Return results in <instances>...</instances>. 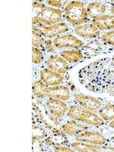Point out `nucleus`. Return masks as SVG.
I'll list each match as a JSON object with an SVG mask.
<instances>
[{"mask_svg": "<svg viewBox=\"0 0 114 152\" xmlns=\"http://www.w3.org/2000/svg\"><path fill=\"white\" fill-rule=\"evenodd\" d=\"M77 78L89 91L107 94L114 97V54L82 67Z\"/></svg>", "mask_w": 114, "mask_h": 152, "instance_id": "f257e3e1", "label": "nucleus"}, {"mask_svg": "<svg viewBox=\"0 0 114 152\" xmlns=\"http://www.w3.org/2000/svg\"><path fill=\"white\" fill-rule=\"evenodd\" d=\"M67 115L70 119L76 121L82 122L92 126H102L104 124V119L93 111L88 110L78 104H72L69 107Z\"/></svg>", "mask_w": 114, "mask_h": 152, "instance_id": "f03ea898", "label": "nucleus"}, {"mask_svg": "<svg viewBox=\"0 0 114 152\" xmlns=\"http://www.w3.org/2000/svg\"><path fill=\"white\" fill-rule=\"evenodd\" d=\"M64 18L72 25L80 26L88 20L86 6L81 1H70L64 9Z\"/></svg>", "mask_w": 114, "mask_h": 152, "instance_id": "7ed1b4c3", "label": "nucleus"}, {"mask_svg": "<svg viewBox=\"0 0 114 152\" xmlns=\"http://www.w3.org/2000/svg\"><path fill=\"white\" fill-rule=\"evenodd\" d=\"M64 17L63 12L61 9H56L50 6H45L41 10H39L37 15L33 17L34 24H41L47 26H51L53 24L60 23Z\"/></svg>", "mask_w": 114, "mask_h": 152, "instance_id": "20e7f679", "label": "nucleus"}, {"mask_svg": "<svg viewBox=\"0 0 114 152\" xmlns=\"http://www.w3.org/2000/svg\"><path fill=\"white\" fill-rule=\"evenodd\" d=\"M110 47V46L107 45V43L100 39L94 38L85 42V44L80 49V50L83 53L85 59H90L103 53L109 52V50H113Z\"/></svg>", "mask_w": 114, "mask_h": 152, "instance_id": "39448f33", "label": "nucleus"}, {"mask_svg": "<svg viewBox=\"0 0 114 152\" xmlns=\"http://www.w3.org/2000/svg\"><path fill=\"white\" fill-rule=\"evenodd\" d=\"M33 31L39 33L44 37L53 38L58 37L62 34L67 33L68 31H70V28L65 22L58 23L51 26H47L40 23L37 24H34Z\"/></svg>", "mask_w": 114, "mask_h": 152, "instance_id": "423d86ee", "label": "nucleus"}, {"mask_svg": "<svg viewBox=\"0 0 114 152\" xmlns=\"http://www.w3.org/2000/svg\"><path fill=\"white\" fill-rule=\"evenodd\" d=\"M53 44L56 49L69 48L80 50L84 46L85 42L72 34H69L56 37L55 40H53Z\"/></svg>", "mask_w": 114, "mask_h": 152, "instance_id": "0eeeda50", "label": "nucleus"}, {"mask_svg": "<svg viewBox=\"0 0 114 152\" xmlns=\"http://www.w3.org/2000/svg\"><path fill=\"white\" fill-rule=\"evenodd\" d=\"M73 99L76 104L82 106L88 110L93 111L95 113L97 112L104 104L102 100H100V99L81 93L75 94L73 95Z\"/></svg>", "mask_w": 114, "mask_h": 152, "instance_id": "6e6552de", "label": "nucleus"}, {"mask_svg": "<svg viewBox=\"0 0 114 152\" xmlns=\"http://www.w3.org/2000/svg\"><path fill=\"white\" fill-rule=\"evenodd\" d=\"M47 109L57 119H62L67 114L69 106L64 100L47 97L45 101Z\"/></svg>", "mask_w": 114, "mask_h": 152, "instance_id": "1a4fd4ad", "label": "nucleus"}, {"mask_svg": "<svg viewBox=\"0 0 114 152\" xmlns=\"http://www.w3.org/2000/svg\"><path fill=\"white\" fill-rule=\"evenodd\" d=\"M45 65L48 69L59 74H66L69 71V62L58 54H52L47 59Z\"/></svg>", "mask_w": 114, "mask_h": 152, "instance_id": "9d476101", "label": "nucleus"}, {"mask_svg": "<svg viewBox=\"0 0 114 152\" xmlns=\"http://www.w3.org/2000/svg\"><path fill=\"white\" fill-rule=\"evenodd\" d=\"M39 75H40V79L48 87L60 85L64 83L65 81L64 76L62 74L56 72L47 67L40 69Z\"/></svg>", "mask_w": 114, "mask_h": 152, "instance_id": "9b49d317", "label": "nucleus"}, {"mask_svg": "<svg viewBox=\"0 0 114 152\" xmlns=\"http://www.w3.org/2000/svg\"><path fill=\"white\" fill-rule=\"evenodd\" d=\"M75 141L95 145H104L107 140L102 133L97 131H85L75 137Z\"/></svg>", "mask_w": 114, "mask_h": 152, "instance_id": "f8f14e48", "label": "nucleus"}, {"mask_svg": "<svg viewBox=\"0 0 114 152\" xmlns=\"http://www.w3.org/2000/svg\"><path fill=\"white\" fill-rule=\"evenodd\" d=\"M47 97L69 101L72 98L71 89L66 85H56V86L48 87L46 91Z\"/></svg>", "mask_w": 114, "mask_h": 152, "instance_id": "ddd939ff", "label": "nucleus"}, {"mask_svg": "<svg viewBox=\"0 0 114 152\" xmlns=\"http://www.w3.org/2000/svg\"><path fill=\"white\" fill-rule=\"evenodd\" d=\"M91 23L97 27L100 31L114 30V5L110 8L109 13L93 18Z\"/></svg>", "mask_w": 114, "mask_h": 152, "instance_id": "4468645a", "label": "nucleus"}, {"mask_svg": "<svg viewBox=\"0 0 114 152\" xmlns=\"http://www.w3.org/2000/svg\"><path fill=\"white\" fill-rule=\"evenodd\" d=\"M75 33L85 39H94L101 35V31L92 23H87L74 28Z\"/></svg>", "mask_w": 114, "mask_h": 152, "instance_id": "2eb2a0df", "label": "nucleus"}, {"mask_svg": "<svg viewBox=\"0 0 114 152\" xmlns=\"http://www.w3.org/2000/svg\"><path fill=\"white\" fill-rule=\"evenodd\" d=\"M88 128L89 126L78 123V122H76V120H73V119L66 122L62 124V126H61V129L66 135H72V136H76L79 135L81 133L86 131Z\"/></svg>", "mask_w": 114, "mask_h": 152, "instance_id": "dca6fc26", "label": "nucleus"}, {"mask_svg": "<svg viewBox=\"0 0 114 152\" xmlns=\"http://www.w3.org/2000/svg\"><path fill=\"white\" fill-rule=\"evenodd\" d=\"M86 9L88 17L93 19L107 14L108 5L103 2H91L88 4Z\"/></svg>", "mask_w": 114, "mask_h": 152, "instance_id": "f3484780", "label": "nucleus"}, {"mask_svg": "<svg viewBox=\"0 0 114 152\" xmlns=\"http://www.w3.org/2000/svg\"><path fill=\"white\" fill-rule=\"evenodd\" d=\"M60 56L68 62H72V63L79 62L85 59L81 50H75V49L62 50L60 52Z\"/></svg>", "mask_w": 114, "mask_h": 152, "instance_id": "a211bd4d", "label": "nucleus"}, {"mask_svg": "<svg viewBox=\"0 0 114 152\" xmlns=\"http://www.w3.org/2000/svg\"><path fill=\"white\" fill-rule=\"evenodd\" d=\"M71 147L76 151L81 152H95L100 151L104 149L101 145H91V144L85 143V142L75 141L71 143Z\"/></svg>", "mask_w": 114, "mask_h": 152, "instance_id": "6ab92c4d", "label": "nucleus"}, {"mask_svg": "<svg viewBox=\"0 0 114 152\" xmlns=\"http://www.w3.org/2000/svg\"><path fill=\"white\" fill-rule=\"evenodd\" d=\"M69 143V141L66 137V134L65 132L61 134H52L51 136H47L45 138L44 144L47 146H59V145H65Z\"/></svg>", "mask_w": 114, "mask_h": 152, "instance_id": "aec40b11", "label": "nucleus"}, {"mask_svg": "<svg viewBox=\"0 0 114 152\" xmlns=\"http://www.w3.org/2000/svg\"><path fill=\"white\" fill-rule=\"evenodd\" d=\"M97 113L104 121H113L114 120V104H104Z\"/></svg>", "mask_w": 114, "mask_h": 152, "instance_id": "412c9836", "label": "nucleus"}, {"mask_svg": "<svg viewBox=\"0 0 114 152\" xmlns=\"http://www.w3.org/2000/svg\"><path fill=\"white\" fill-rule=\"evenodd\" d=\"M47 88H48V86L45 83H43L40 79L35 81L33 83V87H32L34 96H35L38 99L46 97H47L46 91H47Z\"/></svg>", "mask_w": 114, "mask_h": 152, "instance_id": "4be33fe9", "label": "nucleus"}, {"mask_svg": "<svg viewBox=\"0 0 114 152\" xmlns=\"http://www.w3.org/2000/svg\"><path fill=\"white\" fill-rule=\"evenodd\" d=\"M47 137V132L41 123H34L33 125V139L41 140L43 138H46Z\"/></svg>", "mask_w": 114, "mask_h": 152, "instance_id": "5701e85b", "label": "nucleus"}, {"mask_svg": "<svg viewBox=\"0 0 114 152\" xmlns=\"http://www.w3.org/2000/svg\"><path fill=\"white\" fill-rule=\"evenodd\" d=\"M44 59V55L40 48L32 47V62L34 65H39L42 63Z\"/></svg>", "mask_w": 114, "mask_h": 152, "instance_id": "b1692460", "label": "nucleus"}, {"mask_svg": "<svg viewBox=\"0 0 114 152\" xmlns=\"http://www.w3.org/2000/svg\"><path fill=\"white\" fill-rule=\"evenodd\" d=\"M100 40L107 43V45L114 47V30L107 31L102 35H100Z\"/></svg>", "mask_w": 114, "mask_h": 152, "instance_id": "393cba45", "label": "nucleus"}, {"mask_svg": "<svg viewBox=\"0 0 114 152\" xmlns=\"http://www.w3.org/2000/svg\"><path fill=\"white\" fill-rule=\"evenodd\" d=\"M45 40L44 37L42 36L41 34L36 31H33L32 32V44H33L34 47H37V48L41 47L44 44Z\"/></svg>", "mask_w": 114, "mask_h": 152, "instance_id": "a878e982", "label": "nucleus"}, {"mask_svg": "<svg viewBox=\"0 0 114 152\" xmlns=\"http://www.w3.org/2000/svg\"><path fill=\"white\" fill-rule=\"evenodd\" d=\"M44 48H45L47 53H53L56 52V47L53 44V41L50 39L45 40Z\"/></svg>", "mask_w": 114, "mask_h": 152, "instance_id": "bb28decb", "label": "nucleus"}, {"mask_svg": "<svg viewBox=\"0 0 114 152\" xmlns=\"http://www.w3.org/2000/svg\"><path fill=\"white\" fill-rule=\"evenodd\" d=\"M47 3L52 5L53 7L62 8L64 6L66 7V5L69 3V1H53V0H50V1H47Z\"/></svg>", "mask_w": 114, "mask_h": 152, "instance_id": "cd10ccee", "label": "nucleus"}, {"mask_svg": "<svg viewBox=\"0 0 114 152\" xmlns=\"http://www.w3.org/2000/svg\"><path fill=\"white\" fill-rule=\"evenodd\" d=\"M53 151H74L75 150L72 148L59 145V146H55V147H53Z\"/></svg>", "mask_w": 114, "mask_h": 152, "instance_id": "c85d7f7f", "label": "nucleus"}, {"mask_svg": "<svg viewBox=\"0 0 114 152\" xmlns=\"http://www.w3.org/2000/svg\"><path fill=\"white\" fill-rule=\"evenodd\" d=\"M32 6H33V9H40V10H41L42 9H43V8L45 7L46 5L43 3H42V2H34L33 3H32Z\"/></svg>", "mask_w": 114, "mask_h": 152, "instance_id": "c756f323", "label": "nucleus"}, {"mask_svg": "<svg viewBox=\"0 0 114 152\" xmlns=\"http://www.w3.org/2000/svg\"><path fill=\"white\" fill-rule=\"evenodd\" d=\"M108 126H109V127H110L111 129H114V120H113V121L110 122V123H109V124H108Z\"/></svg>", "mask_w": 114, "mask_h": 152, "instance_id": "7c9ffc66", "label": "nucleus"}, {"mask_svg": "<svg viewBox=\"0 0 114 152\" xmlns=\"http://www.w3.org/2000/svg\"><path fill=\"white\" fill-rule=\"evenodd\" d=\"M110 151H114V146L113 147H111V148H109Z\"/></svg>", "mask_w": 114, "mask_h": 152, "instance_id": "2f4dec72", "label": "nucleus"}]
</instances>
